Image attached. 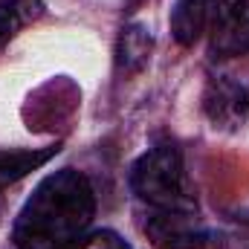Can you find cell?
<instances>
[{"instance_id":"1","label":"cell","mask_w":249,"mask_h":249,"mask_svg":"<svg viewBox=\"0 0 249 249\" xmlns=\"http://www.w3.org/2000/svg\"><path fill=\"white\" fill-rule=\"evenodd\" d=\"M96 217V191L90 180L61 168L47 174L20 206L12 244L15 249H70L78 244Z\"/></svg>"},{"instance_id":"2","label":"cell","mask_w":249,"mask_h":249,"mask_svg":"<svg viewBox=\"0 0 249 249\" xmlns=\"http://www.w3.org/2000/svg\"><path fill=\"white\" fill-rule=\"evenodd\" d=\"M130 191L145 206V214H191L197 212L194 183L177 145L162 142L148 148L130 165Z\"/></svg>"},{"instance_id":"3","label":"cell","mask_w":249,"mask_h":249,"mask_svg":"<svg viewBox=\"0 0 249 249\" xmlns=\"http://www.w3.org/2000/svg\"><path fill=\"white\" fill-rule=\"evenodd\" d=\"M249 0H177L171 9V32L180 47H194L203 38H217L238 20Z\"/></svg>"},{"instance_id":"4","label":"cell","mask_w":249,"mask_h":249,"mask_svg":"<svg viewBox=\"0 0 249 249\" xmlns=\"http://www.w3.org/2000/svg\"><path fill=\"white\" fill-rule=\"evenodd\" d=\"M145 235L157 249H203L209 244V229L200 212L191 214H145Z\"/></svg>"},{"instance_id":"5","label":"cell","mask_w":249,"mask_h":249,"mask_svg":"<svg viewBox=\"0 0 249 249\" xmlns=\"http://www.w3.org/2000/svg\"><path fill=\"white\" fill-rule=\"evenodd\" d=\"M206 110L214 122H244L249 113V90L238 81L217 78V81H212V87L206 93Z\"/></svg>"},{"instance_id":"6","label":"cell","mask_w":249,"mask_h":249,"mask_svg":"<svg viewBox=\"0 0 249 249\" xmlns=\"http://www.w3.org/2000/svg\"><path fill=\"white\" fill-rule=\"evenodd\" d=\"M61 145H47V148H0V191L15 186L26 174L38 171L47 165Z\"/></svg>"},{"instance_id":"7","label":"cell","mask_w":249,"mask_h":249,"mask_svg":"<svg viewBox=\"0 0 249 249\" xmlns=\"http://www.w3.org/2000/svg\"><path fill=\"white\" fill-rule=\"evenodd\" d=\"M151 55V35L142 26H127L122 29L119 47H116V61L124 72H136L139 67H145Z\"/></svg>"},{"instance_id":"8","label":"cell","mask_w":249,"mask_h":249,"mask_svg":"<svg viewBox=\"0 0 249 249\" xmlns=\"http://www.w3.org/2000/svg\"><path fill=\"white\" fill-rule=\"evenodd\" d=\"M38 15V0H6L0 6V47Z\"/></svg>"},{"instance_id":"9","label":"cell","mask_w":249,"mask_h":249,"mask_svg":"<svg viewBox=\"0 0 249 249\" xmlns=\"http://www.w3.org/2000/svg\"><path fill=\"white\" fill-rule=\"evenodd\" d=\"M212 47L220 55H249V3L232 26H226L217 38H212Z\"/></svg>"},{"instance_id":"10","label":"cell","mask_w":249,"mask_h":249,"mask_svg":"<svg viewBox=\"0 0 249 249\" xmlns=\"http://www.w3.org/2000/svg\"><path fill=\"white\" fill-rule=\"evenodd\" d=\"M70 249H133L127 241H122L116 232L110 229H102V232H93V235H84L78 244H72Z\"/></svg>"}]
</instances>
